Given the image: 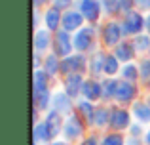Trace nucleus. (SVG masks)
Instances as JSON below:
<instances>
[{
  "label": "nucleus",
  "instance_id": "nucleus-37",
  "mask_svg": "<svg viewBox=\"0 0 150 145\" xmlns=\"http://www.w3.org/2000/svg\"><path fill=\"white\" fill-rule=\"evenodd\" d=\"M146 145H150V132L146 134Z\"/></svg>",
  "mask_w": 150,
  "mask_h": 145
},
{
  "label": "nucleus",
  "instance_id": "nucleus-36",
  "mask_svg": "<svg viewBox=\"0 0 150 145\" xmlns=\"http://www.w3.org/2000/svg\"><path fill=\"white\" fill-rule=\"evenodd\" d=\"M84 145H97V139L95 138H89L88 141H84Z\"/></svg>",
  "mask_w": 150,
  "mask_h": 145
},
{
  "label": "nucleus",
  "instance_id": "nucleus-25",
  "mask_svg": "<svg viewBox=\"0 0 150 145\" xmlns=\"http://www.w3.org/2000/svg\"><path fill=\"white\" fill-rule=\"evenodd\" d=\"M34 101H36L38 107L46 109L50 103V94H48V88L46 90H40V92H34Z\"/></svg>",
  "mask_w": 150,
  "mask_h": 145
},
{
  "label": "nucleus",
  "instance_id": "nucleus-33",
  "mask_svg": "<svg viewBox=\"0 0 150 145\" xmlns=\"http://www.w3.org/2000/svg\"><path fill=\"white\" fill-rule=\"evenodd\" d=\"M103 6L106 8L105 11H108V14H114L116 10H120L118 8V0H103Z\"/></svg>",
  "mask_w": 150,
  "mask_h": 145
},
{
  "label": "nucleus",
  "instance_id": "nucleus-40",
  "mask_svg": "<svg viewBox=\"0 0 150 145\" xmlns=\"http://www.w3.org/2000/svg\"><path fill=\"white\" fill-rule=\"evenodd\" d=\"M129 145H135V141H133V139H131V141H129Z\"/></svg>",
  "mask_w": 150,
  "mask_h": 145
},
{
  "label": "nucleus",
  "instance_id": "nucleus-29",
  "mask_svg": "<svg viewBox=\"0 0 150 145\" xmlns=\"http://www.w3.org/2000/svg\"><path fill=\"white\" fill-rule=\"evenodd\" d=\"M125 80H137V76H139V73H137V67H133V65H127V67L122 71Z\"/></svg>",
  "mask_w": 150,
  "mask_h": 145
},
{
  "label": "nucleus",
  "instance_id": "nucleus-30",
  "mask_svg": "<svg viewBox=\"0 0 150 145\" xmlns=\"http://www.w3.org/2000/svg\"><path fill=\"white\" fill-rule=\"evenodd\" d=\"M133 46H135V50H146V48H150V38L148 36H137Z\"/></svg>",
  "mask_w": 150,
  "mask_h": 145
},
{
  "label": "nucleus",
  "instance_id": "nucleus-28",
  "mask_svg": "<svg viewBox=\"0 0 150 145\" xmlns=\"http://www.w3.org/2000/svg\"><path fill=\"white\" fill-rule=\"evenodd\" d=\"M103 145H124V138L118 134H110L103 139Z\"/></svg>",
  "mask_w": 150,
  "mask_h": 145
},
{
  "label": "nucleus",
  "instance_id": "nucleus-4",
  "mask_svg": "<svg viewBox=\"0 0 150 145\" xmlns=\"http://www.w3.org/2000/svg\"><path fill=\"white\" fill-rule=\"evenodd\" d=\"M61 23H63V29L65 31H76V29H80L82 23H84V15H82V11L70 10L63 15Z\"/></svg>",
  "mask_w": 150,
  "mask_h": 145
},
{
  "label": "nucleus",
  "instance_id": "nucleus-10",
  "mask_svg": "<svg viewBox=\"0 0 150 145\" xmlns=\"http://www.w3.org/2000/svg\"><path fill=\"white\" fill-rule=\"evenodd\" d=\"M127 124H129V113L127 111H122V109L112 111L110 126H112L114 130H124V128H127Z\"/></svg>",
  "mask_w": 150,
  "mask_h": 145
},
{
  "label": "nucleus",
  "instance_id": "nucleus-34",
  "mask_svg": "<svg viewBox=\"0 0 150 145\" xmlns=\"http://www.w3.org/2000/svg\"><path fill=\"white\" fill-rule=\"evenodd\" d=\"M137 8H141V10H148L150 8V0H135Z\"/></svg>",
  "mask_w": 150,
  "mask_h": 145
},
{
  "label": "nucleus",
  "instance_id": "nucleus-35",
  "mask_svg": "<svg viewBox=\"0 0 150 145\" xmlns=\"http://www.w3.org/2000/svg\"><path fill=\"white\" fill-rule=\"evenodd\" d=\"M141 132H143V130H141V126H139V124H137V126H131V134H133V136H139Z\"/></svg>",
  "mask_w": 150,
  "mask_h": 145
},
{
  "label": "nucleus",
  "instance_id": "nucleus-6",
  "mask_svg": "<svg viewBox=\"0 0 150 145\" xmlns=\"http://www.w3.org/2000/svg\"><path fill=\"white\" fill-rule=\"evenodd\" d=\"M82 132H84V124H82V120L78 119L76 115L70 116V119L67 120V124H65V136L69 139H76V138L82 136Z\"/></svg>",
  "mask_w": 150,
  "mask_h": 145
},
{
  "label": "nucleus",
  "instance_id": "nucleus-27",
  "mask_svg": "<svg viewBox=\"0 0 150 145\" xmlns=\"http://www.w3.org/2000/svg\"><path fill=\"white\" fill-rule=\"evenodd\" d=\"M103 63H105V56L103 54H97L91 61V71L93 73H101L103 71Z\"/></svg>",
  "mask_w": 150,
  "mask_h": 145
},
{
  "label": "nucleus",
  "instance_id": "nucleus-21",
  "mask_svg": "<svg viewBox=\"0 0 150 145\" xmlns=\"http://www.w3.org/2000/svg\"><path fill=\"white\" fill-rule=\"evenodd\" d=\"M103 73H106V74H116V73H118V57H114V56H105Z\"/></svg>",
  "mask_w": 150,
  "mask_h": 145
},
{
  "label": "nucleus",
  "instance_id": "nucleus-26",
  "mask_svg": "<svg viewBox=\"0 0 150 145\" xmlns=\"http://www.w3.org/2000/svg\"><path fill=\"white\" fill-rule=\"evenodd\" d=\"M106 120H108V111H106V109H97L95 111V120H93V122H95L97 126H105Z\"/></svg>",
  "mask_w": 150,
  "mask_h": 145
},
{
  "label": "nucleus",
  "instance_id": "nucleus-41",
  "mask_svg": "<svg viewBox=\"0 0 150 145\" xmlns=\"http://www.w3.org/2000/svg\"><path fill=\"white\" fill-rule=\"evenodd\" d=\"M53 145H67V143H53Z\"/></svg>",
  "mask_w": 150,
  "mask_h": 145
},
{
  "label": "nucleus",
  "instance_id": "nucleus-2",
  "mask_svg": "<svg viewBox=\"0 0 150 145\" xmlns=\"http://www.w3.org/2000/svg\"><path fill=\"white\" fill-rule=\"evenodd\" d=\"M144 25H146V21L143 19V15L137 14V11H131V14L125 15L124 23H122V31L124 33H139Z\"/></svg>",
  "mask_w": 150,
  "mask_h": 145
},
{
  "label": "nucleus",
  "instance_id": "nucleus-24",
  "mask_svg": "<svg viewBox=\"0 0 150 145\" xmlns=\"http://www.w3.org/2000/svg\"><path fill=\"white\" fill-rule=\"evenodd\" d=\"M103 99H108V97H114L116 96V86H118V82H114V80H105L103 82Z\"/></svg>",
  "mask_w": 150,
  "mask_h": 145
},
{
  "label": "nucleus",
  "instance_id": "nucleus-31",
  "mask_svg": "<svg viewBox=\"0 0 150 145\" xmlns=\"http://www.w3.org/2000/svg\"><path fill=\"white\" fill-rule=\"evenodd\" d=\"M141 69H143V71H141V78L148 84L150 82V59H144L143 63H141Z\"/></svg>",
  "mask_w": 150,
  "mask_h": 145
},
{
  "label": "nucleus",
  "instance_id": "nucleus-13",
  "mask_svg": "<svg viewBox=\"0 0 150 145\" xmlns=\"http://www.w3.org/2000/svg\"><path fill=\"white\" fill-rule=\"evenodd\" d=\"M53 105H55V111H57V113H61V115L69 113V111H70V107H72L70 99L65 96V94H57V96L53 97Z\"/></svg>",
  "mask_w": 150,
  "mask_h": 145
},
{
  "label": "nucleus",
  "instance_id": "nucleus-7",
  "mask_svg": "<svg viewBox=\"0 0 150 145\" xmlns=\"http://www.w3.org/2000/svg\"><path fill=\"white\" fill-rule=\"evenodd\" d=\"M91 38H93V31L91 29H80L76 33V36H74V48L80 50V52H84V50H88L89 46H91Z\"/></svg>",
  "mask_w": 150,
  "mask_h": 145
},
{
  "label": "nucleus",
  "instance_id": "nucleus-5",
  "mask_svg": "<svg viewBox=\"0 0 150 145\" xmlns=\"http://www.w3.org/2000/svg\"><path fill=\"white\" fill-rule=\"evenodd\" d=\"M72 46H74V44H70V38H69V34H67V31L57 33V38H55V56L69 57Z\"/></svg>",
  "mask_w": 150,
  "mask_h": 145
},
{
  "label": "nucleus",
  "instance_id": "nucleus-8",
  "mask_svg": "<svg viewBox=\"0 0 150 145\" xmlns=\"http://www.w3.org/2000/svg\"><path fill=\"white\" fill-rule=\"evenodd\" d=\"M99 2L97 0H82L80 4V11L82 15H84L86 19H89V21H97V17H99Z\"/></svg>",
  "mask_w": 150,
  "mask_h": 145
},
{
  "label": "nucleus",
  "instance_id": "nucleus-23",
  "mask_svg": "<svg viewBox=\"0 0 150 145\" xmlns=\"http://www.w3.org/2000/svg\"><path fill=\"white\" fill-rule=\"evenodd\" d=\"M46 84H48V73L46 71H36L34 73V92L46 90Z\"/></svg>",
  "mask_w": 150,
  "mask_h": 145
},
{
  "label": "nucleus",
  "instance_id": "nucleus-22",
  "mask_svg": "<svg viewBox=\"0 0 150 145\" xmlns=\"http://www.w3.org/2000/svg\"><path fill=\"white\" fill-rule=\"evenodd\" d=\"M133 111H135V115H137V119H139V120H143V122L150 120V107H148L146 103H135Z\"/></svg>",
  "mask_w": 150,
  "mask_h": 145
},
{
  "label": "nucleus",
  "instance_id": "nucleus-19",
  "mask_svg": "<svg viewBox=\"0 0 150 145\" xmlns=\"http://www.w3.org/2000/svg\"><path fill=\"white\" fill-rule=\"evenodd\" d=\"M76 107H78V111L82 113V116H86L89 122H93V120H95V109L91 107V103H89V101H78Z\"/></svg>",
  "mask_w": 150,
  "mask_h": 145
},
{
  "label": "nucleus",
  "instance_id": "nucleus-18",
  "mask_svg": "<svg viewBox=\"0 0 150 145\" xmlns=\"http://www.w3.org/2000/svg\"><path fill=\"white\" fill-rule=\"evenodd\" d=\"M50 33L48 31H38L36 36H34V48L36 50H46L50 46Z\"/></svg>",
  "mask_w": 150,
  "mask_h": 145
},
{
  "label": "nucleus",
  "instance_id": "nucleus-1",
  "mask_svg": "<svg viewBox=\"0 0 150 145\" xmlns=\"http://www.w3.org/2000/svg\"><path fill=\"white\" fill-rule=\"evenodd\" d=\"M86 69V57L84 56H69L61 61V71L63 73H82Z\"/></svg>",
  "mask_w": 150,
  "mask_h": 145
},
{
  "label": "nucleus",
  "instance_id": "nucleus-32",
  "mask_svg": "<svg viewBox=\"0 0 150 145\" xmlns=\"http://www.w3.org/2000/svg\"><path fill=\"white\" fill-rule=\"evenodd\" d=\"M135 4V0H118V8L125 14H131V6Z\"/></svg>",
  "mask_w": 150,
  "mask_h": 145
},
{
  "label": "nucleus",
  "instance_id": "nucleus-14",
  "mask_svg": "<svg viewBox=\"0 0 150 145\" xmlns=\"http://www.w3.org/2000/svg\"><path fill=\"white\" fill-rule=\"evenodd\" d=\"M46 124L50 126V132H51V136H57L59 132H61V113H57V111H53V113H50L48 115V119H46Z\"/></svg>",
  "mask_w": 150,
  "mask_h": 145
},
{
  "label": "nucleus",
  "instance_id": "nucleus-12",
  "mask_svg": "<svg viewBox=\"0 0 150 145\" xmlns=\"http://www.w3.org/2000/svg\"><path fill=\"white\" fill-rule=\"evenodd\" d=\"M82 92H84L86 99L95 101V99H99V97L103 96V86H99L95 80H88V82H84V88H82Z\"/></svg>",
  "mask_w": 150,
  "mask_h": 145
},
{
  "label": "nucleus",
  "instance_id": "nucleus-15",
  "mask_svg": "<svg viewBox=\"0 0 150 145\" xmlns=\"http://www.w3.org/2000/svg\"><path fill=\"white\" fill-rule=\"evenodd\" d=\"M133 54H135V46L129 44V42H122L116 48V56H118V59H122V61H129L133 57Z\"/></svg>",
  "mask_w": 150,
  "mask_h": 145
},
{
  "label": "nucleus",
  "instance_id": "nucleus-9",
  "mask_svg": "<svg viewBox=\"0 0 150 145\" xmlns=\"http://www.w3.org/2000/svg\"><path fill=\"white\" fill-rule=\"evenodd\" d=\"M122 27L118 25V23H108L105 29V33H103V38H105V44L112 46V44H118V40L122 38Z\"/></svg>",
  "mask_w": 150,
  "mask_h": 145
},
{
  "label": "nucleus",
  "instance_id": "nucleus-39",
  "mask_svg": "<svg viewBox=\"0 0 150 145\" xmlns=\"http://www.w3.org/2000/svg\"><path fill=\"white\" fill-rule=\"evenodd\" d=\"M146 29H148V31H150V17H148V19H146Z\"/></svg>",
  "mask_w": 150,
  "mask_h": 145
},
{
  "label": "nucleus",
  "instance_id": "nucleus-11",
  "mask_svg": "<svg viewBox=\"0 0 150 145\" xmlns=\"http://www.w3.org/2000/svg\"><path fill=\"white\" fill-rule=\"evenodd\" d=\"M82 88H84V82H82L80 73L69 74V78H67V94H69L70 97H76Z\"/></svg>",
  "mask_w": 150,
  "mask_h": 145
},
{
  "label": "nucleus",
  "instance_id": "nucleus-42",
  "mask_svg": "<svg viewBox=\"0 0 150 145\" xmlns=\"http://www.w3.org/2000/svg\"><path fill=\"white\" fill-rule=\"evenodd\" d=\"M67 2H69V0H67Z\"/></svg>",
  "mask_w": 150,
  "mask_h": 145
},
{
  "label": "nucleus",
  "instance_id": "nucleus-38",
  "mask_svg": "<svg viewBox=\"0 0 150 145\" xmlns=\"http://www.w3.org/2000/svg\"><path fill=\"white\" fill-rule=\"evenodd\" d=\"M42 4V0H34V6H40Z\"/></svg>",
  "mask_w": 150,
  "mask_h": 145
},
{
  "label": "nucleus",
  "instance_id": "nucleus-16",
  "mask_svg": "<svg viewBox=\"0 0 150 145\" xmlns=\"http://www.w3.org/2000/svg\"><path fill=\"white\" fill-rule=\"evenodd\" d=\"M51 138H53V136H51L48 124L46 122L36 124V128H34V141H50Z\"/></svg>",
  "mask_w": 150,
  "mask_h": 145
},
{
  "label": "nucleus",
  "instance_id": "nucleus-3",
  "mask_svg": "<svg viewBox=\"0 0 150 145\" xmlns=\"http://www.w3.org/2000/svg\"><path fill=\"white\" fill-rule=\"evenodd\" d=\"M135 96H137V88H135V86H133L129 80L118 82V86H116V96H114L118 101H122V103H127V101H131Z\"/></svg>",
  "mask_w": 150,
  "mask_h": 145
},
{
  "label": "nucleus",
  "instance_id": "nucleus-17",
  "mask_svg": "<svg viewBox=\"0 0 150 145\" xmlns=\"http://www.w3.org/2000/svg\"><path fill=\"white\" fill-rule=\"evenodd\" d=\"M61 23V14H59L57 8H51V10L46 11V25H48L50 31L57 29V25Z\"/></svg>",
  "mask_w": 150,
  "mask_h": 145
},
{
  "label": "nucleus",
  "instance_id": "nucleus-20",
  "mask_svg": "<svg viewBox=\"0 0 150 145\" xmlns=\"http://www.w3.org/2000/svg\"><path fill=\"white\" fill-rule=\"evenodd\" d=\"M44 69H46V73H50V74H55L57 71H61V61H59V57L57 56H48L46 61H44Z\"/></svg>",
  "mask_w": 150,
  "mask_h": 145
}]
</instances>
